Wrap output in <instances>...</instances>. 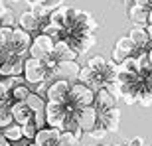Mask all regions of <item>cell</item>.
<instances>
[{
	"mask_svg": "<svg viewBox=\"0 0 152 146\" xmlns=\"http://www.w3.org/2000/svg\"><path fill=\"white\" fill-rule=\"evenodd\" d=\"M4 63L0 65V75L4 77H22L24 75V63H26V57L18 55V53H12V51L6 50L4 51Z\"/></svg>",
	"mask_w": 152,
	"mask_h": 146,
	"instance_id": "cell-5",
	"label": "cell"
},
{
	"mask_svg": "<svg viewBox=\"0 0 152 146\" xmlns=\"http://www.w3.org/2000/svg\"><path fill=\"white\" fill-rule=\"evenodd\" d=\"M24 79L28 85H42L48 83V65L45 61H39L34 57H28L24 63Z\"/></svg>",
	"mask_w": 152,
	"mask_h": 146,
	"instance_id": "cell-1",
	"label": "cell"
},
{
	"mask_svg": "<svg viewBox=\"0 0 152 146\" xmlns=\"http://www.w3.org/2000/svg\"><path fill=\"white\" fill-rule=\"evenodd\" d=\"M4 50H0V65H2V63H4Z\"/></svg>",
	"mask_w": 152,
	"mask_h": 146,
	"instance_id": "cell-37",
	"label": "cell"
},
{
	"mask_svg": "<svg viewBox=\"0 0 152 146\" xmlns=\"http://www.w3.org/2000/svg\"><path fill=\"white\" fill-rule=\"evenodd\" d=\"M107 59L103 55H93L89 57V61H87V67H91L95 73H101V75H105V69H107Z\"/></svg>",
	"mask_w": 152,
	"mask_h": 146,
	"instance_id": "cell-20",
	"label": "cell"
},
{
	"mask_svg": "<svg viewBox=\"0 0 152 146\" xmlns=\"http://www.w3.org/2000/svg\"><path fill=\"white\" fill-rule=\"evenodd\" d=\"M59 134H61V130H59V128H50V126H45V128L38 130L34 142L38 146H57Z\"/></svg>",
	"mask_w": 152,
	"mask_h": 146,
	"instance_id": "cell-15",
	"label": "cell"
},
{
	"mask_svg": "<svg viewBox=\"0 0 152 146\" xmlns=\"http://www.w3.org/2000/svg\"><path fill=\"white\" fill-rule=\"evenodd\" d=\"M45 24L42 22V20H38L32 10H26V12H22V14L18 16V28H22L24 32H28V34H32V36L42 34V28H44Z\"/></svg>",
	"mask_w": 152,
	"mask_h": 146,
	"instance_id": "cell-10",
	"label": "cell"
},
{
	"mask_svg": "<svg viewBox=\"0 0 152 146\" xmlns=\"http://www.w3.org/2000/svg\"><path fill=\"white\" fill-rule=\"evenodd\" d=\"M12 91L10 87L6 85L4 79H0V105H8V107H12Z\"/></svg>",
	"mask_w": 152,
	"mask_h": 146,
	"instance_id": "cell-23",
	"label": "cell"
},
{
	"mask_svg": "<svg viewBox=\"0 0 152 146\" xmlns=\"http://www.w3.org/2000/svg\"><path fill=\"white\" fill-rule=\"evenodd\" d=\"M14 124V118H12V111L8 105H0V130H4L6 126Z\"/></svg>",
	"mask_w": 152,
	"mask_h": 146,
	"instance_id": "cell-22",
	"label": "cell"
},
{
	"mask_svg": "<svg viewBox=\"0 0 152 146\" xmlns=\"http://www.w3.org/2000/svg\"><path fill=\"white\" fill-rule=\"evenodd\" d=\"M118 124H121V111L117 107L111 109V111L99 112V126L105 128L107 132H117Z\"/></svg>",
	"mask_w": 152,
	"mask_h": 146,
	"instance_id": "cell-12",
	"label": "cell"
},
{
	"mask_svg": "<svg viewBox=\"0 0 152 146\" xmlns=\"http://www.w3.org/2000/svg\"><path fill=\"white\" fill-rule=\"evenodd\" d=\"M0 28H2V20H0Z\"/></svg>",
	"mask_w": 152,
	"mask_h": 146,
	"instance_id": "cell-42",
	"label": "cell"
},
{
	"mask_svg": "<svg viewBox=\"0 0 152 146\" xmlns=\"http://www.w3.org/2000/svg\"><path fill=\"white\" fill-rule=\"evenodd\" d=\"M129 18L136 24V26H144V28H146L148 24H150L148 22V12L142 10V8H138L136 4H132L129 8Z\"/></svg>",
	"mask_w": 152,
	"mask_h": 146,
	"instance_id": "cell-17",
	"label": "cell"
},
{
	"mask_svg": "<svg viewBox=\"0 0 152 146\" xmlns=\"http://www.w3.org/2000/svg\"><path fill=\"white\" fill-rule=\"evenodd\" d=\"M32 42H34L32 34L24 32L22 28H14V34H12V42H10V47H8V51L26 57V53H28L30 47H32Z\"/></svg>",
	"mask_w": 152,
	"mask_h": 146,
	"instance_id": "cell-8",
	"label": "cell"
},
{
	"mask_svg": "<svg viewBox=\"0 0 152 146\" xmlns=\"http://www.w3.org/2000/svg\"><path fill=\"white\" fill-rule=\"evenodd\" d=\"M75 120L81 126L85 134H89L91 130H95L99 126V112L95 107H85V109H77L75 111Z\"/></svg>",
	"mask_w": 152,
	"mask_h": 146,
	"instance_id": "cell-7",
	"label": "cell"
},
{
	"mask_svg": "<svg viewBox=\"0 0 152 146\" xmlns=\"http://www.w3.org/2000/svg\"><path fill=\"white\" fill-rule=\"evenodd\" d=\"M69 105L73 109H85L95 105V91L83 83H71L69 91Z\"/></svg>",
	"mask_w": 152,
	"mask_h": 146,
	"instance_id": "cell-2",
	"label": "cell"
},
{
	"mask_svg": "<svg viewBox=\"0 0 152 146\" xmlns=\"http://www.w3.org/2000/svg\"><path fill=\"white\" fill-rule=\"evenodd\" d=\"M93 107L97 109V112L111 111V109L117 107V99H115V95L105 87V89H99L95 93V105H93Z\"/></svg>",
	"mask_w": 152,
	"mask_h": 146,
	"instance_id": "cell-13",
	"label": "cell"
},
{
	"mask_svg": "<svg viewBox=\"0 0 152 146\" xmlns=\"http://www.w3.org/2000/svg\"><path fill=\"white\" fill-rule=\"evenodd\" d=\"M126 146H144V140H142L140 136H136V138H132V140L126 142Z\"/></svg>",
	"mask_w": 152,
	"mask_h": 146,
	"instance_id": "cell-31",
	"label": "cell"
},
{
	"mask_svg": "<svg viewBox=\"0 0 152 146\" xmlns=\"http://www.w3.org/2000/svg\"><path fill=\"white\" fill-rule=\"evenodd\" d=\"M148 22H150V24H152V10H150V12H148Z\"/></svg>",
	"mask_w": 152,
	"mask_h": 146,
	"instance_id": "cell-39",
	"label": "cell"
},
{
	"mask_svg": "<svg viewBox=\"0 0 152 146\" xmlns=\"http://www.w3.org/2000/svg\"><path fill=\"white\" fill-rule=\"evenodd\" d=\"M26 146H38V144H36V142H28V144H26Z\"/></svg>",
	"mask_w": 152,
	"mask_h": 146,
	"instance_id": "cell-41",
	"label": "cell"
},
{
	"mask_svg": "<svg viewBox=\"0 0 152 146\" xmlns=\"http://www.w3.org/2000/svg\"><path fill=\"white\" fill-rule=\"evenodd\" d=\"M136 53V45L134 42L130 39V36H121L115 44V50H113V59L115 63L118 61V65L126 59V57H132Z\"/></svg>",
	"mask_w": 152,
	"mask_h": 146,
	"instance_id": "cell-9",
	"label": "cell"
},
{
	"mask_svg": "<svg viewBox=\"0 0 152 146\" xmlns=\"http://www.w3.org/2000/svg\"><path fill=\"white\" fill-rule=\"evenodd\" d=\"M8 10V8H6V4H4V0H0V18L4 16V12Z\"/></svg>",
	"mask_w": 152,
	"mask_h": 146,
	"instance_id": "cell-35",
	"label": "cell"
},
{
	"mask_svg": "<svg viewBox=\"0 0 152 146\" xmlns=\"http://www.w3.org/2000/svg\"><path fill=\"white\" fill-rule=\"evenodd\" d=\"M12 34H14V30L12 28H0V50H8L10 47V42H12Z\"/></svg>",
	"mask_w": 152,
	"mask_h": 146,
	"instance_id": "cell-25",
	"label": "cell"
},
{
	"mask_svg": "<svg viewBox=\"0 0 152 146\" xmlns=\"http://www.w3.org/2000/svg\"><path fill=\"white\" fill-rule=\"evenodd\" d=\"M107 134H109V132L105 128H101V126H97L95 130H91V132H89V136H91V138H95V140H105V136H107Z\"/></svg>",
	"mask_w": 152,
	"mask_h": 146,
	"instance_id": "cell-29",
	"label": "cell"
},
{
	"mask_svg": "<svg viewBox=\"0 0 152 146\" xmlns=\"http://www.w3.org/2000/svg\"><path fill=\"white\" fill-rule=\"evenodd\" d=\"M12 118H14V123L20 124V126H24L26 123H30L32 118H34V112L30 111V107L26 105V103H12Z\"/></svg>",
	"mask_w": 152,
	"mask_h": 146,
	"instance_id": "cell-16",
	"label": "cell"
},
{
	"mask_svg": "<svg viewBox=\"0 0 152 146\" xmlns=\"http://www.w3.org/2000/svg\"><path fill=\"white\" fill-rule=\"evenodd\" d=\"M0 20H2V26H4V28H12V30L16 28V24H18V16L12 10H6L4 16L0 18Z\"/></svg>",
	"mask_w": 152,
	"mask_h": 146,
	"instance_id": "cell-27",
	"label": "cell"
},
{
	"mask_svg": "<svg viewBox=\"0 0 152 146\" xmlns=\"http://www.w3.org/2000/svg\"><path fill=\"white\" fill-rule=\"evenodd\" d=\"M77 51L71 47V44H67L65 39H61V42H57L56 47H53V55H51V59L56 63H61V61H77Z\"/></svg>",
	"mask_w": 152,
	"mask_h": 146,
	"instance_id": "cell-11",
	"label": "cell"
},
{
	"mask_svg": "<svg viewBox=\"0 0 152 146\" xmlns=\"http://www.w3.org/2000/svg\"><path fill=\"white\" fill-rule=\"evenodd\" d=\"M150 79H152V71H150Z\"/></svg>",
	"mask_w": 152,
	"mask_h": 146,
	"instance_id": "cell-44",
	"label": "cell"
},
{
	"mask_svg": "<svg viewBox=\"0 0 152 146\" xmlns=\"http://www.w3.org/2000/svg\"><path fill=\"white\" fill-rule=\"evenodd\" d=\"M26 105L30 107V111L32 112H39V111H45V105H48V99H44V97L39 95V93H30V97L26 99Z\"/></svg>",
	"mask_w": 152,
	"mask_h": 146,
	"instance_id": "cell-18",
	"label": "cell"
},
{
	"mask_svg": "<svg viewBox=\"0 0 152 146\" xmlns=\"http://www.w3.org/2000/svg\"><path fill=\"white\" fill-rule=\"evenodd\" d=\"M132 4H136L138 8H142V10H146V12L152 10V0H134Z\"/></svg>",
	"mask_w": 152,
	"mask_h": 146,
	"instance_id": "cell-30",
	"label": "cell"
},
{
	"mask_svg": "<svg viewBox=\"0 0 152 146\" xmlns=\"http://www.w3.org/2000/svg\"><path fill=\"white\" fill-rule=\"evenodd\" d=\"M12 2H20V0H12Z\"/></svg>",
	"mask_w": 152,
	"mask_h": 146,
	"instance_id": "cell-43",
	"label": "cell"
},
{
	"mask_svg": "<svg viewBox=\"0 0 152 146\" xmlns=\"http://www.w3.org/2000/svg\"><path fill=\"white\" fill-rule=\"evenodd\" d=\"M0 132H2V134H4V138L8 142H12V144H14V142H20L24 138V134H22V126H20V124H10V126H6L4 130H0Z\"/></svg>",
	"mask_w": 152,
	"mask_h": 146,
	"instance_id": "cell-19",
	"label": "cell"
},
{
	"mask_svg": "<svg viewBox=\"0 0 152 146\" xmlns=\"http://www.w3.org/2000/svg\"><path fill=\"white\" fill-rule=\"evenodd\" d=\"M10 144H12V142H8V140L4 138V134L0 132V146H10Z\"/></svg>",
	"mask_w": 152,
	"mask_h": 146,
	"instance_id": "cell-34",
	"label": "cell"
},
{
	"mask_svg": "<svg viewBox=\"0 0 152 146\" xmlns=\"http://www.w3.org/2000/svg\"><path fill=\"white\" fill-rule=\"evenodd\" d=\"M34 124L38 126V130H42V128H45L48 126V120H45V111H39V112H34Z\"/></svg>",
	"mask_w": 152,
	"mask_h": 146,
	"instance_id": "cell-28",
	"label": "cell"
},
{
	"mask_svg": "<svg viewBox=\"0 0 152 146\" xmlns=\"http://www.w3.org/2000/svg\"><path fill=\"white\" fill-rule=\"evenodd\" d=\"M146 32H148V38H150V42H152V24H148V26H146Z\"/></svg>",
	"mask_w": 152,
	"mask_h": 146,
	"instance_id": "cell-36",
	"label": "cell"
},
{
	"mask_svg": "<svg viewBox=\"0 0 152 146\" xmlns=\"http://www.w3.org/2000/svg\"><path fill=\"white\" fill-rule=\"evenodd\" d=\"M148 63H150V65H152V47H150V50H148Z\"/></svg>",
	"mask_w": 152,
	"mask_h": 146,
	"instance_id": "cell-38",
	"label": "cell"
},
{
	"mask_svg": "<svg viewBox=\"0 0 152 146\" xmlns=\"http://www.w3.org/2000/svg\"><path fill=\"white\" fill-rule=\"evenodd\" d=\"M69 91H71V83L65 79H56L48 85L45 89V99L48 103H57V105H67L69 103Z\"/></svg>",
	"mask_w": 152,
	"mask_h": 146,
	"instance_id": "cell-4",
	"label": "cell"
},
{
	"mask_svg": "<svg viewBox=\"0 0 152 146\" xmlns=\"http://www.w3.org/2000/svg\"><path fill=\"white\" fill-rule=\"evenodd\" d=\"M144 146H148V144H144Z\"/></svg>",
	"mask_w": 152,
	"mask_h": 146,
	"instance_id": "cell-45",
	"label": "cell"
},
{
	"mask_svg": "<svg viewBox=\"0 0 152 146\" xmlns=\"http://www.w3.org/2000/svg\"><path fill=\"white\" fill-rule=\"evenodd\" d=\"M30 93H32V89H30V85H20V87H16V89H12V101L14 103H26V99L30 97Z\"/></svg>",
	"mask_w": 152,
	"mask_h": 146,
	"instance_id": "cell-21",
	"label": "cell"
},
{
	"mask_svg": "<svg viewBox=\"0 0 152 146\" xmlns=\"http://www.w3.org/2000/svg\"><path fill=\"white\" fill-rule=\"evenodd\" d=\"M57 146H81V140L75 138L71 132H63L59 134V140H57Z\"/></svg>",
	"mask_w": 152,
	"mask_h": 146,
	"instance_id": "cell-24",
	"label": "cell"
},
{
	"mask_svg": "<svg viewBox=\"0 0 152 146\" xmlns=\"http://www.w3.org/2000/svg\"><path fill=\"white\" fill-rule=\"evenodd\" d=\"M22 134H24V138H26V140L34 142L36 134H38V126L34 124V120H30V123H26V124L22 126Z\"/></svg>",
	"mask_w": 152,
	"mask_h": 146,
	"instance_id": "cell-26",
	"label": "cell"
},
{
	"mask_svg": "<svg viewBox=\"0 0 152 146\" xmlns=\"http://www.w3.org/2000/svg\"><path fill=\"white\" fill-rule=\"evenodd\" d=\"M30 6H39V4H48L50 0H26Z\"/></svg>",
	"mask_w": 152,
	"mask_h": 146,
	"instance_id": "cell-33",
	"label": "cell"
},
{
	"mask_svg": "<svg viewBox=\"0 0 152 146\" xmlns=\"http://www.w3.org/2000/svg\"><path fill=\"white\" fill-rule=\"evenodd\" d=\"M99 146H115V144H109V142H101Z\"/></svg>",
	"mask_w": 152,
	"mask_h": 146,
	"instance_id": "cell-40",
	"label": "cell"
},
{
	"mask_svg": "<svg viewBox=\"0 0 152 146\" xmlns=\"http://www.w3.org/2000/svg\"><path fill=\"white\" fill-rule=\"evenodd\" d=\"M129 36H130V39L134 42V45H136V51H148L152 47V42H150V38H148V32H146V28L144 26H134V28L129 32Z\"/></svg>",
	"mask_w": 152,
	"mask_h": 146,
	"instance_id": "cell-14",
	"label": "cell"
},
{
	"mask_svg": "<svg viewBox=\"0 0 152 146\" xmlns=\"http://www.w3.org/2000/svg\"><path fill=\"white\" fill-rule=\"evenodd\" d=\"M67 107L65 105H57V103H48L45 105V120L50 128H63V124L67 120Z\"/></svg>",
	"mask_w": 152,
	"mask_h": 146,
	"instance_id": "cell-6",
	"label": "cell"
},
{
	"mask_svg": "<svg viewBox=\"0 0 152 146\" xmlns=\"http://www.w3.org/2000/svg\"><path fill=\"white\" fill-rule=\"evenodd\" d=\"M61 2H63V0H50V2H48V6H50L51 10H56V8H59V6H63Z\"/></svg>",
	"mask_w": 152,
	"mask_h": 146,
	"instance_id": "cell-32",
	"label": "cell"
},
{
	"mask_svg": "<svg viewBox=\"0 0 152 146\" xmlns=\"http://www.w3.org/2000/svg\"><path fill=\"white\" fill-rule=\"evenodd\" d=\"M53 47H56V42L50 38L48 34H38L34 36V42H32V47H30V57L39 59V61H48L53 55Z\"/></svg>",
	"mask_w": 152,
	"mask_h": 146,
	"instance_id": "cell-3",
	"label": "cell"
}]
</instances>
